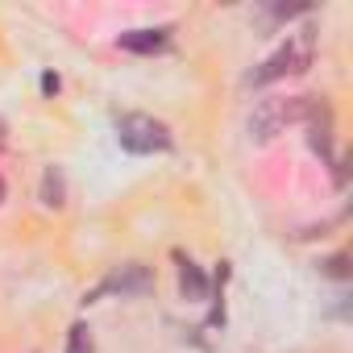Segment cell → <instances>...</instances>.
Masks as SVG:
<instances>
[{
  "mask_svg": "<svg viewBox=\"0 0 353 353\" xmlns=\"http://www.w3.org/2000/svg\"><path fill=\"white\" fill-rule=\"evenodd\" d=\"M117 137H121V145H125L129 154H158V150L170 145V129H166L162 121L145 117V112L121 117V121H117Z\"/></svg>",
  "mask_w": 353,
  "mask_h": 353,
  "instance_id": "cell-1",
  "label": "cell"
},
{
  "mask_svg": "<svg viewBox=\"0 0 353 353\" xmlns=\"http://www.w3.org/2000/svg\"><path fill=\"white\" fill-rule=\"evenodd\" d=\"M307 112H312V100H307V96H295V100H262L258 112H254V121H250V133H254L258 141H270L283 125L303 121Z\"/></svg>",
  "mask_w": 353,
  "mask_h": 353,
  "instance_id": "cell-2",
  "label": "cell"
},
{
  "mask_svg": "<svg viewBox=\"0 0 353 353\" xmlns=\"http://www.w3.org/2000/svg\"><path fill=\"white\" fill-rule=\"evenodd\" d=\"M307 63H312V34H299V38H291L279 54H270V59L250 75V83H274V79H283V75H299V71H307Z\"/></svg>",
  "mask_w": 353,
  "mask_h": 353,
  "instance_id": "cell-3",
  "label": "cell"
},
{
  "mask_svg": "<svg viewBox=\"0 0 353 353\" xmlns=\"http://www.w3.org/2000/svg\"><path fill=\"white\" fill-rule=\"evenodd\" d=\"M150 287H154V274H150V270H145L141 262H129V266H117V270H112V274H108V279H104V283H100V287L92 291V295H88V303H92V299H100L104 291L137 295V291H150Z\"/></svg>",
  "mask_w": 353,
  "mask_h": 353,
  "instance_id": "cell-4",
  "label": "cell"
},
{
  "mask_svg": "<svg viewBox=\"0 0 353 353\" xmlns=\"http://www.w3.org/2000/svg\"><path fill=\"white\" fill-rule=\"evenodd\" d=\"M117 46L121 50H133V54H158V50L170 46V30L166 26L162 30H129V34L117 38Z\"/></svg>",
  "mask_w": 353,
  "mask_h": 353,
  "instance_id": "cell-5",
  "label": "cell"
},
{
  "mask_svg": "<svg viewBox=\"0 0 353 353\" xmlns=\"http://www.w3.org/2000/svg\"><path fill=\"white\" fill-rule=\"evenodd\" d=\"M179 287H183L188 299H204V295H208V279H204V270H200L192 258H183V254H179Z\"/></svg>",
  "mask_w": 353,
  "mask_h": 353,
  "instance_id": "cell-6",
  "label": "cell"
},
{
  "mask_svg": "<svg viewBox=\"0 0 353 353\" xmlns=\"http://www.w3.org/2000/svg\"><path fill=\"white\" fill-rule=\"evenodd\" d=\"M42 204L46 208H63V170H46L42 174Z\"/></svg>",
  "mask_w": 353,
  "mask_h": 353,
  "instance_id": "cell-7",
  "label": "cell"
},
{
  "mask_svg": "<svg viewBox=\"0 0 353 353\" xmlns=\"http://www.w3.org/2000/svg\"><path fill=\"white\" fill-rule=\"evenodd\" d=\"M67 353H92V328H88V324H75V328H71Z\"/></svg>",
  "mask_w": 353,
  "mask_h": 353,
  "instance_id": "cell-8",
  "label": "cell"
},
{
  "mask_svg": "<svg viewBox=\"0 0 353 353\" xmlns=\"http://www.w3.org/2000/svg\"><path fill=\"white\" fill-rule=\"evenodd\" d=\"M42 92H59V75H42Z\"/></svg>",
  "mask_w": 353,
  "mask_h": 353,
  "instance_id": "cell-9",
  "label": "cell"
},
{
  "mask_svg": "<svg viewBox=\"0 0 353 353\" xmlns=\"http://www.w3.org/2000/svg\"><path fill=\"white\" fill-rule=\"evenodd\" d=\"M0 145H5V121H0Z\"/></svg>",
  "mask_w": 353,
  "mask_h": 353,
  "instance_id": "cell-10",
  "label": "cell"
},
{
  "mask_svg": "<svg viewBox=\"0 0 353 353\" xmlns=\"http://www.w3.org/2000/svg\"><path fill=\"white\" fill-rule=\"evenodd\" d=\"M0 200H5V179H0Z\"/></svg>",
  "mask_w": 353,
  "mask_h": 353,
  "instance_id": "cell-11",
  "label": "cell"
}]
</instances>
